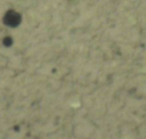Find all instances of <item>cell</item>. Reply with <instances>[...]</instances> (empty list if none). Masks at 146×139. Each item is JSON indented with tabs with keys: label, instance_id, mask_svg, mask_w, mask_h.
I'll return each instance as SVG.
<instances>
[{
	"label": "cell",
	"instance_id": "6da1fadb",
	"mask_svg": "<svg viewBox=\"0 0 146 139\" xmlns=\"http://www.w3.org/2000/svg\"><path fill=\"white\" fill-rule=\"evenodd\" d=\"M22 22V16L17 11L10 9L7 10L3 15V24H6L9 27H17Z\"/></svg>",
	"mask_w": 146,
	"mask_h": 139
},
{
	"label": "cell",
	"instance_id": "7a4b0ae2",
	"mask_svg": "<svg viewBox=\"0 0 146 139\" xmlns=\"http://www.w3.org/2000/svg\"><path fill=\"white\" fill-rule=\"evenodd\" d=\"M11 43H13V39H11L10 36H6V38L3 39V46H7V47H9Z\"/></svg>",
	"mask_w": 146,
	"mask_h": 139
}]
</instances>
